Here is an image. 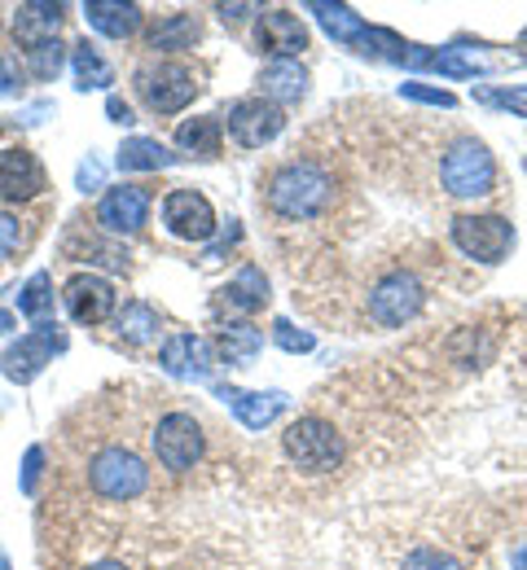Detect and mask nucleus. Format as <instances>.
Here are the masks:
<instances>
[{
	"mask_svg": "<svg viewBox=\"0 0 527 570\" xmlns=\"http://www.w3.org/2000/svg\"><path fill=\"white\" fill-rule=\"evenodd\" d=\"M330 198L334 176L312 158H291L264 176V207L277 219H312L330 207Z\"/></svg>",
	"mask_w": 527,
	"mask_h": 570,
	"instance_id": "nucleus-1",
	"label": "nucleus"
},
{
	"mask_svg": "<svg viewBox=\"0 0 527 570\" xmlns=\"http://www.w3.org/2000/svg\"><path fill=\"white\" fill-rule=\"evenodd\" d=\"M146 483H150L146 461H141L133 448H124V443L97 448V452L88 456V488L101 500H119V504H124V500H137L146 492Z\"/></svg>",
	"mask_w": 527,
	"mask_h": 570,
	"instance_id": "nucleus-2",
	"label": "nucleus"
},
{
	"mask_svg": "<svg viewBox=\"0 0 527 570\" xmlns=\"http://www.w3.org/2000/svg\"><path fill=\"white\" fill-rule=\"evenodd\" d=\"M440 185L452 198H488L497 189V158L488 154L484 141L461 137L449 145V154L440 163Z\"/></svg>",
	"mask_w": 527,
	"mask_h": 570,
	"instance_id": "nucleus-3",
	"label": "nucleus"
},
{
	"mask_svg": "<svg viewBox=\"0 0 527 570\" xmlns=\"http://www.w3.org/2000/svg\"><path fill=\"white\" fill-rule=\"evenodd\" d=\"M133 88L150 115H180L198 97L203 83H198L194 67H185V62H146L133 75Z\"/></svg>",
	"mask_w": 527,
	"mask_h": 570,
	"instance_id": "nucleus-4",
	"label": "nucleus"
},
{
	"mask_svg": "<svg viewBox=\"0 0 527 570\" xmlns=\"http://www.w3.org/2000/svg\"><path fill=\"white\" fill-rule=\"evenodd\" d=\"M282 448L291 456V465H300L308 474H330L343 465V434L325 417H300L282 434Z\"/></svg>",
	"mask_w": 527,
	"mask_h": 570,
	"instance_id": "nucleus-5",
	"label": "nucleus"
},
{
	"mask_svg": "<svg viewBox=\"0 0 527 570\" xmlns=\"http://www.w3.org/2000/svg\"><path fill=\"white\" fill-rule=\"evenodd\" d=\"M452 246L475 264H501L515 250V224L501 215H457L449 224Z\"/></svg>",
	"mask_w": 527,
	"mask_h": 570,
	"instance_id": "nucleus-6",
	"label": "nucleus"
},
{
	"mask_svg": "<svg viewBox=\"0 0 527 570\" xmlns=\"http://www.w3.org/2000/svg\"><path fill=\"white\" fill-rule=\"evenodd\" d=\"M203 448H207V439H203V426H198L194 413L172 409V413L158 417V426H154V456H158L163 470H172V474L194 470L203 461Z\"/></svg>",
	"mask_w": 527,
	"mask_h": 570,
	"instance_id": "nucleus-7",
	"label": "nucleus"
},
{
	"mask_svg": "<svg viewBox=\"0 0 527 570\" xmlns=\"http://www.w3.org/2000/svg\"><path fill=\"white\" fill-rule=\"evenodd\" d=\"M422 303H427L422 282L413 273H404V268H391V273H382L374 282L365 312H370V321H374L378 330H396V325L413 321L422 312Z\"/></svg>",
	"mask_w": 527,
	"mask_h": 570,
	"instance_id": "nucleus-8",
	"label": "nucleus"
},
{
	"mask_svg": "<svg viewBox=\"0 0 527 570\" xmlns=\"http://www.w3.org/2000/svg\"><path fill=\"white\" fill-rule=\"evenodd\" d=\"M228 128V137L242 145V149H264L273 137H282L286 128V110L264 101V97H242L228 106V115L221 119Z\"/></svg>",
	"mask_w": 527,
	"mask_h": 570,
	"instance_id": "nucleus-9",
	"label": "nucleus"
},
{
	"mask_svg": "<svg viewBox=\"0 0 527 570\" xmlns=\"http://www.w3.org/2000/svg\"><path fill=\"white\" fill-rule=\"evenodd\" d=\"M62 347H67V338L58 334V325H36L31 334H22V338L0 356V373H4L9 382L27 386V382H36V377L45 373V364H53V352H62Z\"/></svg>",
	"mask_w": 527,
	"mask_h": 570,
	"instance_id": "nucleus-10",
	"label": "nucleus"
},
{
	"mask_svg": "<svg viewBox=\"0 0 527 570\" xmlns=\"http://www.w3.org/2000/svg\"><path fill=\"white\" fill-rule=\"evenodd\" d=\"M163 224L180 242H212L216 237V207L198 189H172L163 198Z\"/></svg>",
	"mask_w": 527,
	"mask_h": 570,
	"instance_id": "nucleus-11",
	"label": "nucleus"
},
{
	"mask_svg": "<svg viewBox=\"0 0 527 570\" xmlns=\"http://www.w3.org/2000/svg\"><path fill=\"white\" fill-rule=\"evenodd\" d=\"M62 307H67V316L76 325H101V321H110L119 312V294L97 273H76L71 282L62 285Z\"/></svg>",
	"mask_w": 527,
	"mask_h": 570,
	"instance_id": "nucleus-12",
	"label": "nucleus"
},
{
	"mask_svg": "<svg viewBox=\"0 0 527 570\" xmlns=\"http://www.w3.org/2000/svg\"><path fill=\"white\" fill-rule=\"evenodd\" d=\"M146 219H150V189L146 185H115L97 203V224L110 237H133L146 228Z\"/></svg>",
	"mask_w": 527,
	"mask_h": 570,
	"instance_id": "nucleus-13",
	"label": "nucleus"
},
{
	"mask_svg": "<svg viewBox=\"0 0 527 570\" xmlns=\"http://www.w3.org/2000/svg\"><path fill=\"white\" fill-rule=\"evenodd\" d=\"M255 49L269 53L273 62H295L303 49H308V27H303V18L291 13V9H260Z\"/></svg>",
	"mask_w": 527,
	"mask_h": 570,
	"instance_id": "nucleus-14",
	"label": "nucleus"
},
{
	"mask_svg": "<svg viewBox=\"0 0 527 570\" xmlns=\"http://www.w3.org/2000/svg\"><path fill=\"white\" fill-rule=\"evenodd\" d=\"M45 189H49V176L31 149L22 145L0 149V203H31Z\"/></svg>",
	"mask_w": 527,
	"mask_h": 570,
	"instance_id": "nucleus-15",
	"label": "nucleus"
},
{
	"mask_svg": "<svg viewBox=\"0 0 527 570\" xmlns=\"http://www.w3.org/2000/svg\"><path fill=\"white\" fill-rule=\"evenodd\" d=\"M269 303V282H264V273L255 268V264H246L233 282H225L216 289V298H212V312L221 316V321H242V316H255L260 307Z\"/></svg>",
	"mask_w": 527,
	"mask_h": 570,
	"instance_id": "nucleus-16",
	"label": "nucleus"
},
{
	"mask_svg": "<svg viewBox=\"0 0 527 570\" xmlns=\"http://www.w3.org/2000/svg\"><path fill=\"white\" fill-rule=\"evenodd\" d=\"M158 364L176 377H207L212 364H216V347L198 334H172L163 347H158Z\"/></svg>",
	"mask_w": 527,
	"mask_h": 570,
	"instance_id": "nucleus-17",
	"label": "nucleus"
},
{
	"mask_svg": "<svg viewBox=\"0 0 527 570\" xmlns=\"http://www.w3.org/2000/svg\"><path fill=\"white\" fill-rule=\"evenodd\" d=\"M84 18H88L92 31L110 36V40H133L141 31V22H146L141 4H124V0H88Z\"/></svg>",
	"mask_w": 527,
	"mask_h": 570,
	"instance_id": "nucleus-18",
	"label": "nucleus"
},
{
	"mask_svg": "<svg viewBox=\"0 0 527 570\" xmlns=\"http://www.w3.org/2000/svg\"><path fill=\"white\" fill-rule=\"evenodd\" d=\"M260 97L273 106H295L308 97V71L300 62H269L260 71Z\"/></svg>",
	"mask_w": 527,
	"mask_h": 570,
	"instance_id": "nucleus-19",
	"label": "nucleus"
},
{
	"mask_svg": "<svg viewBox=\"0 0 527 570\" xmlns=\"http://www.w3.org/2000/svg\"><path fill=\"white\" fill-rule=\"evenodd\" d=\"M67 9L62 4H22L18 18H13V36L22 49L40 45V40H58V27H62Z\"/></svg>",
	"mask_w": 527,
	"mask_h": 570,
	"instance_id": "nucleus-20",
	"label": "nucleus"
},
{
	"mask_svg": "<svg viewBox=\"0 0 527 570\" xmlns=\"http://www.w3.org/2000/svg\"><path fill=\"white\" fill-rule=\"evenodd\" d=\"M176 145L189 154V158H221L225 149V124L216 115H198V119H185L176 128Z\"/></svg>",
	"mask_w": 527,
	"mask_h": 570,
	"instance_id": "nucleus-21",
	"label": "nucleus"
},
{
	"mask_svg": "<svg viewBox=\"0 0 527 570\" xmlns=\"http://www.w3.org/2000/svg\"><path fill=\"white\" fill-rule=\"evenodd\" d=\"M158 330H163L158 312H154L150 303H141V298H133V303H124V307L115 312V338L128 343V347H146V343H154Z\"/></svg>",
	"mask_w": 527,
	"mask_h": 570,
	"instance_id": "nucleus-22",
	"label": "nucleus"
},
{
	"mask_svg": "<svg viewBox=\"0 0 527 570\" xmlns=\"http://www.w3.org/2000/svg\"><path fill=\"white\" fill-rule=\"evenodd\" d=\"M194 40H198V18L180 9V13H163L154 22L150 36H146V49H154V53H180V49H194Z\"/></svg>",
	"mask_w": 527,
	"mask_h": 570,
	"instance_id": "nucleus-23",
	"label": "nucleus"
},
{
	"mask_svg": "<svg viewBox=\"0 0 527 570\" xmlns=\"http://www.w3.org/2000/svg\"><path fill=\"white\" fill-rule=\"evenodd\" d=\"M115 163H119V171H163V167L176 163V154L163 141H154V137H128L119 145Z\"/></svg>",
	"mask_w": 527,
	"mask_h": 570,
	"instance_id": "nucleus-24",
	"label": "nucleus"
},
{
	"mask_svg": "<svg viewBox=\"0 0 527 570\" xmlns=\"http://www.w3.org/2000/svg\"><path fill=\"white\" fill-rule=\"evenodd\" d=\"M264 347V334L251 325V321H221L216 330V356L237 364V360H251Z\"/></svg>",
	"mask_w": 527,
	"mask_h": 570,
	"instance_id": "nucleus-25",
	"label": "nucleus"
},
{
	"mask_svg": "<svg viewBox=\"0 0 527 570\" xmlns=\"http://www.w3.org/2000/svg\"><path fill=\"white\" fill-rule=\"evenodd\" d=\"M228 404H233V413H237V422L246 430H264L282 409H286V400L282 395H251V391H221Z\"/></svg>",
	"mask_w": 527,
	"mask_h": 570,
	"instance_id": "nucleus-26",
	"label": "nucleus"
},
{
	"mask_svg": "<svg viewBox=\"0 0 527 570\" xmlns=\"http://www.w3.org/2000/svg\"><path fill=\"white\" fill-rule=\"evenodd\" d=\"M312 13H316V22L334 36V40H343V45H352L357 53H361V40H365V18L361 13H352L348 4H312Z\"/></svg>",
	"mask_w": 527,
	"mask_h": 570,
	"instance_id": "nucleus-27",
	"label": "nucleus"
},
{
	"mask_svg": "<svg viewBox=\"0 0 527 570\" xmlns=\"http://www.w3.org/2000/svg\"><path fill=\"white\" fill-rule=\"evenodd\" d=\"M22 62H27V75H31V79L49 83V79H58L62 67H67V49H62V40H40V45L22 49Z\"/></svg>",
	"mask_w": 527,
	"mask_h": 570,
	"instance_id": "nucleus-28",
	"label": "nucleus"
},
{
	"mask_svg": "<svg viewBox=\"0 0 527 570\" xmlns=\"http://www.w3.org/2000/svg\"><path fill=\"white\" fill-rule=\"evenodd\" d=\"M18 312L36 325H49V312H53V277L49 273H36L31 282L22 285L18 294Z\"/></svg>",
	"mask_w": 527,
	"mask_h": 570,
	"instance_id": "nucleus-29",
	"label": "nucleus"
},
{
	"mask_svg": "<svg viewBox=\"0 0 527 570\" xmlns=\"http://www.w3.org/2000/svg\"><path fill=\"white\" fill-rule=\"evenodd\" d=\"M71 67H76V79L79 88L88 92V88H106V83H115V71H110V62L88 45V40H79L76 53H71Z\"/></svg>",
	"mask_w": 527,
	"mask_h": 570,
	"instance_id": "nucleus-30",
	"label": "nucleus"
},
{
	"mask_svg": "<svg viewBox=\"0 0 527 570\" xmlns=\"http://www.w3.org/2000/svg\"><path fill=\"white\" fill-rule=\"evenodd\" d=\"M400 570H466L452 553L445 549H431V544H422V549H413L409 558H404V567Z\"/></svg>",
	"mask_w": 527,
	"mask_h": 570,
	"instance_id": "nucleus-31",
	"label": "nucleus"
},
{
	"mask_svg": "<svg viewBox=\"0 0 527 570\" xmlns=\"http://www.w3.org/2000/svg\"><path fill=\"white\" fill-rule=\"evenodd\" d=\"M22 79H27V67L18 62V53H0V97L22 92Z\"/></svg>",
	"mask_w": 527,
	"mask_h": 570,
	"instance_id": "nucleus-32",
	"label": "nucleus"
},
{
	"mask_svg": "<svg viewBox=\"0 0 527 570\" xmlns=\"http://www.w3.org/2000/svg\"><path fill=\"white\" fill-rule=\"evenodd\" d=\"M273 338H277V347H286V352H312V343H316L308 330H295L291 321H277V325H273Z\"/></svg>",
	"mask_w": 527,
	"mask_h": 570,
	"instance_id": "nucleus-33",
	"label": "nucleus"
},
{
	"mask_svg": "<svg viewBox=\"0 0 527 570\" xmlns=\"http://www.w3.org/2000/svg\"><path fill=\"white\" fill-rule=\"evenodd\" d=\"M400 92L404 97H413V101H427V106H457V97L452 92H445V88H427V83H400Z\"/></svg>",
	"mask_w": 527,
	"mask_h": 570,
	"instance_id": "nucleus-34",
	"label": "nucleus"
},
{
	"mask_svg": "<svg viewBox=\"0 0 527 570\" xmlns=\"http://www.w3.org/2000/svg\"><path fill=\"white\" fill-rule=\"evenodd\" d=\"M18 246H22V224H18V215L0 212V264H4Z\"/></svg>",
	"mask_w": 527,
	"mask_h": 570,
	"instance_id": "nucleus-35",
	"label": "nucleus"
},
{
	"mask_svg": "<svg viewBox=\"0 0 527 570\" xmlns=\"http://www.w3.org/2000/svg\"><path fill=\"white\" fill-rule=\"evenodd\" d=\"M488 101H492V106H506V110H515L519 119H527V83L506 88V92H488Z\"/></svg>",
	"mask_w": 527,
	"mask_h": 570,
	"instance_id": "nucleus-36",
	"label": "nucleus"
},
{
	"mask_svg": "<svg viewBox=\"0 0 527 570\" xmlns=\"http://www.w3.org/2000/svg\"><path fill=\"white\" fill-rule=\"evenodd\" d=\"M40 465H45V448H31V452H27V470H22V492H27V497H31L36 483H40Z\"/></svg>",
	"mask_w": 527,
	"mask_h": 570,
	"instance_id": "nucleus-37",
	"label": "nucleus"
},
{
	"mask_svg": "<svg viewBox=\"0 0 527 570\" xmlns=\"http://www.w3.org/2000/svg\"><path fill=\"white\" fill-rule=\"evenodd\" d=\"M106 115H110V124H119V128L137 124V119H133V106H128L124 97H110V101H106Z\"/></svg>",
	"mask_w": 527,
	"mask_h": 570,
	"instance_id": "nucleus-38",
	"label": "nucleus"
},
{
	"mask_svg": "<svg viewBox=\"0 0 527 570\" xmlns=\"http://www.w3.org/2000/svg\"><path fill=\"white\" fill-rule=\"evenodd\" d=\"M246 13H260V9H255V4H221V18H225V22H242Z\"/></svg>",
	"mask_w": 527,
	"mask_h": 570,
	"instance_id": "nucleus-39",
	"label": "nucleus"
},
{
	"mask_svg": "<svg viewBox=\"0 0 527 570\" xmlns=\"http://www.w3.org/2000/svg\"><path fill=\"white\" fill-rule=\"evenodd\" d=\"M97 180H101V167L88 158V163L79 167V185H84V194H88V185H97Z\"/></svg>",
	"mask_w": 527,
	"mask_h": 570,
	"instance_id": "nucleus-40",
	"label": "nucleus"
},
{
	"mask_svg": "<svg viewBox=\"0 0 527 570\" xmlns=\"http://www.w3.org/2000/svg\"><path fill=\"white\" fill-rule=\"evenodd\" d=\"M9 330H18V321H13V312L0 307V334H9Z\"/></svg>",
	"mask_w": 527,
	"mask_h": 570,
	"instance_id": "nucleus-41",
	"label": "nucleus"
},
{
	"mask_svg": "<svg viewBox=\"0 0 527 570\" xmlns=\"http://www.w3.org/2000/svg\"><path fill=\"white\" fill-rule=\"evenodd\" d=\"M88 570H128L124 562H115V558H106V562H92Z\"/></svg>",
	"mask_w": 527,
	"mask_h": 570,
	"instance_id": "nucleus-42",
	"label": "nucleus"
},
{
	"mask_svg": "<svg viewBox=\"0 0 527 570\" xmlns=\"http://www.w3.org/2000/svg\"><path fill=\"white\" fill-rule=\"evenodd\" d=\"M515 570H527V549H519V553H515Z\"/></svg>",
	"mask_w": 527,
	"mask_h": 570,
	"instance_id": "nucleus-43",
	"label": "nucleus"
},
{
	"mask_svg": "<svg viewBox=\"0 0 527 570\" xmlns=\"http://www.w3.org/2000/svg\"><path fill=\"white\" fill-rule=\"evenodd\" d=\"M524 40H527V31H524Z\"/></svg>",
	"mask_w": 527,
	"mask_h": 570,
	"instance_id": "nucleus-44",
	"label": "nucleus"
}]
</instances>
